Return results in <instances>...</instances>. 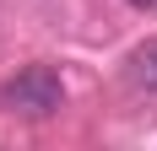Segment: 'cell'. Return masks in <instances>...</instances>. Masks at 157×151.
I'll return each instance as SVG.
<instances>
[{
    "label": "cell",
    "mask_w": 157,
    "mask_h": 151,
    "mask_svg": "<svg viewBox=\"0 0 157 151\" xmlns=\"http://www.w3.org/2000/svg\"><path fill=\"white\" fill-rule=\"evenodd\" d=\"M60 103H65V81L54 65H27L6 81V108L22 119H49Z\"/></svg>",
    "instance_id": "1"
},
{
    "label": "cell",
    "mask_w": 157,
    "mask_h": 151,
    "mask_svg": "<svg viewBox=\"0 0 157 151\" xmlns=\"http://www.w3.org/2000/svg\"><path fill=\"white\" fill-rule=\"evenodd\" d=\"M130 81L141 92H157V38H146V43L130 54Z\"/></svg>",
    "instance_id": "2"
},
{
    "label": "cell",
    "mask_w": 157,
    "mask_h": 151,
    "mask_svg": "<svg viewBox=\"0 0 157 151\" xmlns=\"http://www.w3.org/2000/svg\"><path fill=\"white\" fill-rule=\"evenodd\" d=\"M130 6H136V11H157V0H130Z\"/></svg>",
    "instance_id": "3"
}]
</instances>
